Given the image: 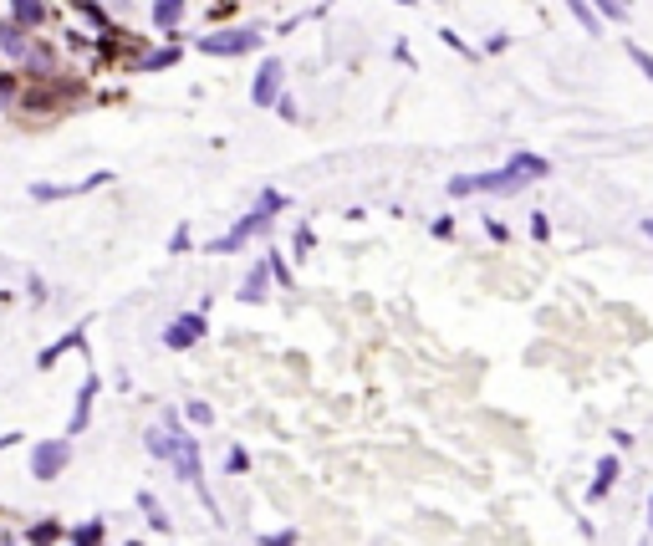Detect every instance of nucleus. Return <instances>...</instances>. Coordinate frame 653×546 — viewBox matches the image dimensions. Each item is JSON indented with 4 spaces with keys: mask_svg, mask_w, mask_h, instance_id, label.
<instances>
[{
    "mask_svg": "<svg viewBox=\"0 0 653 546\" xmlns=\"http://www.w3.org/2000/svg\"><path fill=\"white\" fill-rule=\"evenodd\" d=\"M102 542V521H87V526L72 531V546H98Z\"/></svg>",
    "mask_w": 653,
    "mask_h": 546,
    "instance_id": "obj_19",
    "label": "nucleus"
},
{
    "mask_svg": "<svg viewBox=\"0 0 653 546\" xmlns=\"http://www.w3.org/2000/svg\"><path fill=\"white\" fill-rule=\"evenodd\" d=\"M102 184H107V174H92L87 184H67V189H61V184H36L31 194H36V200H61V194H82V189H102Z\"/></svg>",
    "mask_w": 653,
    "mask_h": 546,
    "instance_id": "obj_11",
    "label": "nucleus"
},
{
    "mask_svg": "<svg viewBox=\"0 0 653 546\" xmlns=\"http://www.w3.org/2000/svg\"><path fill=\"white\" fill-rule=\"evenodd\" d=\"M649 526H653V506H649Z\"/></svg>",
    "mask_w": 653,
    "mask_h": 546,
    "instance_id": "obj_29",
    "label": "nucleus"
},
{
    "mask_svg": "<svg viewBox=\"0 0 653 546\" xmlns=\"http://www.w3.org/2000/svg\"><path fill=\"white\" fill-rule=\"evenodd\" d=\"M11 102H16V77L0 72V107H11Z\"/></svg>",
    "mask_w": 653,
    "mask_h": 546,
    "instance_id": "obj_23",
    "label": "nucleus"
},
{
    "mask_svg": "<svg viewBox=\"0 0 653 546\" xmlns=\"http://www.w3.org/2000/svg\"><path fill=\"white\" fill-rule=\"evenodd\" d=\"M271 276H276V271H271V261H261L256 271H250V276H245L240 302H265V286H271Z\"/></svg>",
    "mask_w": 653,
    "mask_h": 546,
    "instance_id": "obj_9",
    "label": "nucleus"
},
{
    "mask_svg": "<svg viewBox=\"0 0 653 546\" xmlns=\"http://www.w3.org/2000/svg\"><path fill=\"white\" fill-rule=\"evenodd\" d=\"M281 194H276V189H265L261 194V204H256V210H250V215H245L240 225H235V230H230V235H220V241L209 245V250H215V256H230V250H240L245 241H250V235H261L265 225H271V215H276V210H281Z\"/></svg>",
    "mask_w": 653,
    "mask_h": 546,
    "instance_id": "obj_3",
    "label": "nucleus"
},
{
    "mask_svg": "<svg viewBox=\"0 0 653 546\" xmlns=\"http://www.w3.org/2000/svg\"><path fill=\"white\" fill-rule=\"evenodd\" d=\"M31 72H51V67H57V61H51V51H46V46H31Z\"/></svg>",
    "mask_w": 653,
    "mask_h": 546,
    "instance_id": "obj_21",
    "label": "nucleus"
},
{
    "mask_svg": "<svg viewBox=\"0 0 653 546\" xmlns=\"http://www.w3.org/2000/svg\"><path fill=\"white\" fill-rule=\"evenodd\" d=\"M67 460H72V445H67V439H41L36 455H31V475H36V480H57L61 470H67Z\"/></svg>",
    "mask_w": 653,
    "mask_h": 546,
    "instance_id": "obj_5",
    "label": "nucleus"
},
{
    "mask_svg": "<svg viewBox=\"0 0 653 546\" xmlns=\"http://www.w3.org/2000/svg\"><path fill=\"white\" fill-rule=\"evenodd\" d=\"M256 46H261V31H256V26L209 31V36L200 41V51H209V57H245V51H256Z\"/></svg>",
    "mask_w": 653,
    "mask_h": 546,
    "instance_id": "obj_4",
    "label": "nucleus"
},
{
    "mask_svg": "<svg viewBox=\"0 0 653 546\" xmlns=\"http://www.w3.org/2000/svg\"><path fill=\"white\" fill-rule=\"evenodd\" d=\"M98 378H87V384H82V393H77V408H72V419H67V429H72V434H82V429H87V419H92V399H98Z\"/></svg>",
    "mask_w": 653,
    "mask_h": 546,
    "instance_id": "obj_8",
    "label": "nucleus"
},
{
    "mask_svg": "<svg viewBox=\"0 0 653 546\" xmlns=\"http://www.w3.org/2000/svg\"><path fill=\"white\" fill-rule=\"evenodd\" d=\"M174 61H179V46H163V51L138 61V72H159V67H174Z\"/></svg>",
    "mask_w": 653,
    "mask_h": 546,
    "instance_id": "obj_16",
    "label": "nucleus"
},
{
    "mask_svg": "<svg viewBox=\"0 0 653 546\" xmlns=\"http://www.w3.org/2000/svg\"><path fill=\"white\" fill-rule=\"evenodd\" d=\"M138 506H143V516H148V526H153V531H169V516H163V510H159V501H153L148 490H143V495H138Z\"/></svg>",
    "mask_w": 653,
    "mask_h": 546,
    "instance_id": "obj_17",
    "label": "nucleus"
},
{
    "mask_svg": "<svg viewBox=\"0 0 653 546\" xmlns=\"http://www.w3.org/2000/svg\"><path fill=\"white\" fill-rule=\"evenodd\" d=\"M245 465H250V460H245V449H240V445H235L230 455H224V470H230V475H240Z\"/></svg>",
    "mask_w": 653,
    "mask_h": 546,
    "instance_id": "obj_26",
    "label": "nucleus"
},
{
    "mask_svg": "<svg viewBox=\"0 0 653 546\" xmlns=\"http://www.w3.org/2000/svg\"><path fill=\"white\" fill-rule=\"evenodd\" d=\"M0 46H5V57H31L26 26H20V20H0Z\"/></svg>",
    "mask_w": 653,
    "mask_h": 546,
    "instance_id": "obj_10",
    "label": "nucleus"
},
{
    "mask_svg": "<svg viewBox=\"0 0 653 546\" xmlns=\"http://www.w3.org/2000/svg\"><path fill=\"white\" fill-rule=\"evenodd\" d=\"M250 98L261 102V107H276L281 102V61H261V72H256V92Z\"/></svg>",
    "mask_w": 653,
    "mask_h": 546,
    "instance_id": "obj_7",
    "label": "nucleus"
},
{
    "mask_svg": "<svg viewBox=\"0 0 653 546\" xmlns=\"http://www.w3.org/2000/svg\"><path fill=\"white\" fill-rule=\"evenodd\" d=\"M261 546H296V531H271V536H261Z\"/></svg>",
    "mask_w": 653,
    "mask_h": 546,
    "instance_id": "obj_24",
    "label": "nucleus"
},
{
    "mask_svg": "<svg viewBox=\"0 0 653 546\" xmlns=\"http://www.w3.org/2000/svg\"><path fill=\"white\" fill-rule=\"evenodd\" d=\"M163 429H169V455H163V460L174 465V475H179L184 486H194V490H200V501L209 506V516H220V506L209 501V486H204V470H200V445H194L189 434H179V424H174V419H163Z\"/></svg>",
    "mask_w": 653,
    "mask_h": 546,
    "instance_id": "obj_2",
    "label": "nucleus"
},
{
    "mask_svg": "<svg viewBox=\"0 0 653 546\" xmlns=\"http://www.w3.org/2000/svg\"><path fill=\"white\" fill-rule=\"evenodd\" d=\"M612 480H618V455H608V460H597V480H592L587 501H602V495L612 490Z\"/></svg>",
    "mask_w": 653,
    "mask_h": 546,
    "instance_id": "obj_13",
    "label": "nucleus"
},
{
    "mask_svg": "<svg viewBox=\"0 0 653 546\" xmlns=\"http://www.w3.org/2000/svg\"><path fill=\"white\" fill-rule=\"evenodd\" d=\"M628 57H633V67H643V77L653 82V57L643 51V46H628Z\"/></svg>",
    "mask_w": 653,
    "mask_h": 546,
    "instance_id": "obj_22",
    "label": "nucleus"
},
{
    "mask_svg": "<svg viewBox=\"0 0 653 546\" xmlns=\"http://www.w3.org/2000/svg\"><path fill=\"white\" fill-rule=\"evenodd\" d=\"M200 337H204V312H189V317H179V322H169V332H163V343L174 347V352L194 347Z\"/></svg>",
    "mask_w": 653,
    "mask_h": 546,
    "instance_id": "obj_6",
    "label": "nucleus"
},
{
    "mask_svg": "<svg viewBox=\"0 0 653 546\" xmlns=\"http://www.w3.org/2000/svg\"><path fill=\"white\" fill-rule=\"evenodd\" d=\"M592 5H597L608 20H623V16H628V11H623V0H592Z\"/></svg>",
    "mask_w": 653,
    "mask_h": 546,
    "instance_id": "obj_25",
    "label": "nucleus"
},
{
    "mask_svg": "<svg viewBox=\"0 0 653 546\" xmlns=\"http://www.w3.org/2000/svg\"><path fill=\"white\" fill-rule=\"evenodd\" d=\"M567 5H571V16L582 20V26H587L592 36H597V31H602V20H597V16H592V11H587V0H567Z\"/></svg>",
    "mask_w": 653,
    "mask_h": 546,
    "instance_id": "obj_20",
    "label": "nucleus"
},
{
    "mask_svg": "<svg viewBox=\"0 0 653 546\" xmlns=\"http://www.w3.org/2000/svg\"><path fill=\"white\" fill-rule=\"evenodd\" d=\"M551 163L541 154H515L506 169H490V174H465V179H449V194L465 200V194H515L531 179H547Z\"/></svg>",
    "mask_w": 653,
    "mask_h": 546,
    "instance_id": "obj_1",
    "label": "nucleus"
},
{
    "mask_svg": "<svg viewBox=\"0 0 653 546\" xmlns=\"http://www.w3.org/2000/svg\"><path fill=\"white\" fill-rule=\"evenodd\" d=\"M643 235H649V241H653V220H643Z\"/></svg>",
    "mask_w": 653,
    "mask_h": 546,
    "instance_id": "obj_28",
    "label": "nucleus"
},
{
    "mask_svg": "<svg viewBox=\"0 0 653 546\" xmlns=\"http://www.w3.org/2000/svg\"><path fill=\"white\" fill-rule=\"evenodd\" d=\"M179 16H184V0H153V26L159 31H174Z\"/></svg>",
    "mask_w": 653,
    "mask_h": 546,
    "instance_id": "obj_14",
    "label": "nucleus"
},
{
    "mask_svg": "<svg viewBox=\"0 0 653 546\" xmlns=\"http://www.w3.org/2000/svg\"><path fill=\"white\" fill-rule=\"evenodd\" d=\"M72 347H82V327H72L67 337H57V343L46 347V352H41L36 363H41V368H51V363H57V358H61V352H72Z\"/></svg>",
    "mask_w": 653,
    "mask_h": 546,
    "instance_id": "obj_15",
    "label": "nucleus"
},
{
    "mask_svg": "<svg viewBox=\"0 0 653 546\" xmlns=\"http://www.w3.org/2000/svg\"><path fill=\"white\" fill-rule=\"evenodd\" d=\"M11 20H20L26 31L46 20V0H11Z\"/></svg>",
    "mask_w": 653,
    "mask_h": 546,
    "instance_id": "obj_12",
    "label": "nucleus"
},
{
    "mask_svg": "<svg viewBox=\"0 0 653 546\" xmlns=\"http://www.w3.org/2000/svg\"><path fill=\"white\" fill-rule=\"evenodd\" d=\"M189 419H194V424H209L215 414H209V404H189Z\"/></svg>",
    "mask_w": 653,
    "mask_h": 546,
    "instance_id": "obj_27",
    "label": "nucleus"
},
{
    "mask_svg": "<svg viewBox=\"0 0 653 546\" xmlns=\"http://www.w3.org/2000/svg\"><path fill=\"white\" fill-rule=\"evenodd\" d=\"M57 536H61V526H57V521H36V526H31V536H26V542H31V546H51V542H57Z\"/></svg>",
    "mask_w": 653,
    "mask_h": 546,
    "instance_id": "obj_18",
    "label": "nucleus"
}]
</instances>
